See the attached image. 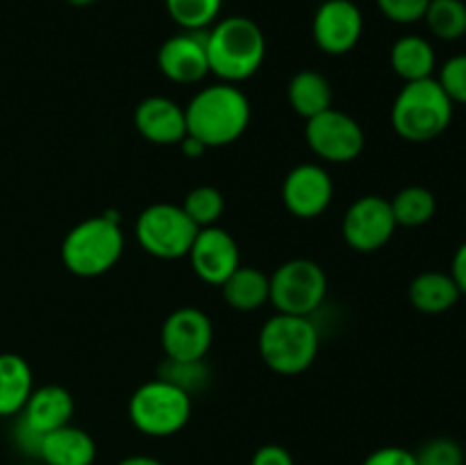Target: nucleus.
Masks as SVG:
<instances>
[{
    "instance_id": "2eb2a0df",
    "label": "nucleus",
    "mask_w": 466,
    "mask_h": 465,
    "mask_svg": "<svg viewBox=\"0 0 466 465\" xmlns=\"http://www.w3.org/2000/svg\"><path fill=\"white\" fill-rule=\"evenodd\" d=\"M208 30L180 32L168 36L157 53V67L164 76L177 85H194L209 73Z\"/></svg>"
},
{
    "instance_id": "473e14b6",
    "label": "nucleus",
    "mask_w": 466,
    "mask_h": 465,
    "mask_svg": "<svg viewBox=\"0 0 466 465\" xmlns=\"http://www.w3.org/2000/svg\"><path fill=\"white\" fill-rule=\"evenodd\" d=\"M362 465H417V456H414V451L405 450V447L387 445L371 451L362 460Z\"/></svg>"
},
{
    "instance_id": "ddd939ff",
    "label": "nucleus",
    "mask_w": 466,
    "mask_h": 465,
    "mask_svg": "<svg viewBox=\"0 0 466 465\" xmlns=\"http://www.w3.org/2000/svg\"><path fill=\"white\" fill-rule=\"evenodd\" d=\"M332 196L335 185L321 164H299L282 182V203L299 219H317L332 203Z\"/></svg>"
},
{
    "instance_id": "393cba45",
    "label": "nucleus",
    "mask_w": 466,
    "mask_h": 465,
    "mask_svg": "<svg viewBox=\"0 0 466 465\" xmlns=\"http://www.w3.org/2000/svg\"><path fill=\"white\" fill-rule=\"evenodd\" d=\"M428 30L441 41H458L466 35V5L464 0H431L426 9Z\"/></svg>"
},
{
    "instance_id": "bb28decb",
    "label": "nucleus",
    "mask_w": 466,
    "mask_h": 465,
    "mask_svg": "<svg viewBox=\"0 0 466 465\" xmlns=\"http://www.w3.org/2000/svg\"><path fill=\"white\" fill-rule=\"evenodd\" d=\"M157 378L173 383L187 395L194 397L209 383V369L203 360H171L167 358L157 369Z\"/></svg>"
},
{
    "instance_id": "b1692460",
    "label": "nucleus",
    "mask_w": 466,
    "mask_h": 465,
    "mask_svg": "<svg viewBox=\"0 0 466 465\" xmlns=\"http://www.w3.org/2000/svg\"><path fill=\"white\" fill-rule=\"evenodd\" d=\"M396 226L417 228L431 222L437 212V199L428 187L410 185L390 201Z\"/></svg>"
},
{
    "instance_id": "f8f14e48",
    "label": "nucleus",
    "mask_w": 466,
    "mask_h": 465,
    "mask_svg": "<svg viewBox=\"0 0 466 465\" xmlns=\"http://www.w3.org/2000/svg\"><path fill=\"white\" fill-rule=\"evenodd\" d=\"M162 349L171 360H205L214 340L208 315L194 305L173 310L162 324Z\"/></svg>"
},
{
    "instance_id": "4be33fe9",
    "label": "nucleus",
    "mask_w": 466,
    "mask_h": 465,
    "mask_svg": "<svg viewBox=\"0 0 466 465\" xmlns=\"http://www.w3.org/2000/svg\"><path fill=\"white\" fill-rule=\"evenodd\" d=\"M410 304L426 315H441L458 304L460 294L453 276L444 272H423L410 283Z\"/></svg>"
},
{
    "instance_id": "cd10ccee",
    "label": "nucleus",
    "mask_w": 466,
    "mask_h": 465,
    "mask_svg": "<svg viewBox=\"0 0 466 465\" xmlns=\"http://www.w3.org/2000/svg\"><path fill=\"white\" fill-rule=\"evenodd\" d=\"M182 210L198 228L217 226L218 219L223 217V210H226V201H223V194L217 187L200 185L187 194Z\"/></svg>"
},
{
    "instance_id": "a211bd4d",
    "label": "nucleus",
    "mask_w": 466,
    "mask_h": 465,
    "mask_svg": "<svg viewBox=\"0 0 466 465\" xmlns=\"http://www.w3.org/2000/svg\"><path fill=\"white\" fill-rule=\"evenodd\" d=\"M96 440L80 427L66 424L62 429L46 433L41 440L39 463L44 465H94Z\"/></svg>"
},
{
    "instance_id": "412c9836",
    "label": "nucleus",
    "mask_w": 466,
    "mask_h": 465,
    "mask_svg": "<svg viewBox=\"0 0 466 465\" xmlns=\"http://www.w3.org/2000/svg\"><path fill=\"white\" fill-rule=\"evenodd\" d=\"M223 299L232 310L239 313H253L259 310L268 301L271 294V283L268 276L258 267H239L228 276V281L221 285Z\"/></svg>"
},
{
    "instance_id": "0eeeda50",
    "label": "nucleus",
    "mask_w": 466,
    "mask_h": 465,
    "mask_svg": "<svg viewBox=\"0 0 466 465\" xmlns=\"http://www.w3.org/2000/svg\"><path fill=\"white\" fill-rule=\"evenodd\" d=\"M198 231L200 228L187 217L182 205L173 203L148 205L135 223L141 249L159 260L187 258Z\"/></svg>"
},
{
    "instance_id": "6e6552de",
    "label": "nucleus",
    "mask_w": 466,
    "mask_h": 465,
    "mask_svg": "<svg viewBox=\"0 0 466 465\" xmlns=\"http://www.w3.org/2000/svg\"><path fill=\"white\" fill-rule=\"evenodd\" d=\"M271 294L268 301L278 313L312 317L328 294V276L314 260L294 258L282 263L268 276Z\"/></svg>"
},
{
    "instance_id": "c9c22d12",
    "label": "nucleus",
    "mask_w": 466,
    "mask_h": 465,
    "mask_svg": "<svg viewBox=\"0 0 466 465\" xmlns=\"http://www.w3.org/2000/svg\"><path fill=\"white\" fill-rule=\"evenodd\" d=\"M180 150H182V153H185L187 155V158H200V155H205V153H208V146H205L203 144V141H198V140H196V137H191V135H187L185 137V140H182L180 141Z\"/></svg>"
},
{
    "instance_id": "c756f323",
    "label": "nucleus",
    "mask_w": 466,
    "mask_h": 465,
    "mask_svg": "<svg viewBox=\"0 0 466 465\" xmlns=\"http://www.w3.org/2000/svg\"><path fill=\"white\" fill-rule=\"evenodd\" d=\"M437 80L453 105H466V53L446 59Z\"/></svg>"
},
{
    "instance_id": "20e7f679",
    "label": "nucleus",
    "mask_w": 466,
    "mask_h": 465,
    "mask_svg": "<svg viewBox=\"0 0 466 465\" xmlns=\"http://www.w3.org/2000/svg\"><path fill=\"white\" fill-rule=\"evenodd\" d=\"M453 100L437 78L405 82L391 105V126L405 141L423 144L449 130L453 121Z\"/></svg>"
},
{
    "instance_id": "9d476101",
    "label": "nucleus",
    "mask_w": 466,
    "mask_h": 465,
    "mask_svg": "<svg viewBox=\"0 0 466 465\" xmlns=\"http://www.w3.org/2000/svg\"><path fill=\"white\" fill-rule=\"evenodd\" d=\"M341 232L346 244L360 253H373L382 249L396 232V219L390 201L378 194L360 196L346 210Z\"/></svg>"
},
{
    "instance_id": "f03ea898",
    "label": "nucleus",
    "mask_w": 466,
    "mask_h": 465,
    "mask_svg": "<svg viewBox=\"0 0 466 465\" xmlns=\"http://www.w3.org/2000/svg\"><path fill=\"white\" fill-rule=\"evenodd\" d=\"M209 73L223 82H244L259 71L267 55V39L255 21L246 16H228L208 30Z\"/></svg>"
},
{
    "instance_id": "9b49d317",
    "label": "nucleus",
    "mask_w": 466,
    "mask_h": 465,
    "mask_svg": "<svg viewBox=\"0 0 466 465\" xmlns=\"http://www.w3.org/2000/svg\"><path fill=\"white\" fill-rule=\"evenodd\" d=\"M364 18L353 0H326L312 21L314 44L328 55H346L362 39Z\"/></svg>"
},
{
    "instance_id": "7c9ffc66",
    "label": "nucleus",
    "mask_w": 466,
    "mask_h": 465,
    "mask_svg": "<svg viewBox=\"0 0 466 465\" xmlns=\"http://www.w3.org/2000/svg\"><path fill=\"white\" fill-rule=\"evenodd\" d=\"M376 3L390 21L408 26V23L423 21L431 0H376Z\"/></svg>"
},
{
    "instance_id": "4468645a",
    "label": "nucleus",
    "mask_w": 466,
    "mask_h": 465,
    "mask_svg": "<svg viewBox=\"0 0 466 465\" xmlns=\"http://www.w3.org/2000/svg\"><path fill=\"white\" fill-rule=\"evenodd\" d=\"M194 274L208 285H218L228 281L232 272L239 267V246L235 237L221 226L200 228L191 244L189 255Z\"/></svg>"
},
{
    "instance_id": "72a5a7b5",
    "label": "nucleus",
    "mask_w": 466,
    "mask_h": 465,
    "mask_svg": "<svg viewBox=\"0 0 466 465\" xmlns=\"http://www.w3.org/2000/svg\"><path fill=\"white\" fill-rule=\"evenodd\" d=\"M250 465H296L294 456L282 445H262L250 459Z\"/></svg>"
},
{
    "instance_id": "f257e3e1",
    "label": "nucleus",
    "mask_w": 466,
    "mask_h": 465,
    "mask_svg": "<svg viewBox=\"0 0 466 465\" xmlns=\"http://www.w3.org/2000/svg\"><path fill=\"white\" fill-rule=\"evenodd\" d=\"M187 114V135L203 141L208 149L235 144L250 123V103L239 87L230 82L200 89L189 105Z\"/></svg>"
},
{
    "instance_id": "5701e85b",
    "label": "nucleus",
    "mask_w": 466,
    "mask_h": 465,
    "mask_svg": "<svg viewBox=\"0 0 466 465\" xmlns=\"http://www.w3.org/2000/svg\"><path fill=\"white\" fill-rule=\"evenodd\" d=\"M287 98H289L294 112L308 121L332 108V87L323 73L305 68L291 78L289 87H287Z\"/></svg>"
},
{
    "instance_id": "aec40b11",
    "label": "nucleus",
    "mask_w": 466,
    "mask_h": 465,
    "mask_svg": "<svg viewBox=\"0 0 466 465\" xmlns=\"http://www.w3.org/2000/svg\"><path fill=\"white\" fill-rule=\"evenodd\" d=\"M390 64L403 82H417L432 78L437 67L435 48L419 35H405L391 46Z\"/></svg>"
},
{
    "instance_id": "6ab92c4d",
    "label": "nucleus",
    "mask_w": 466,
    "mask_h": 465,
    "mask_svg": "<svg viewBox=\"0 0 466 465\" xmlns=\"http://www.w3.org/2000/svg\"><path fill=\"white\" fill-rule=\"evenodd\" d=\"M35 390L32 367L23 356L0 354V418H14Z\"/></svg>"
},
{
    "instance_id": "58836bf2",
    "label": "nucleus",
    "mask_w": 466,
    "mask_h": 465,
    "mask_svg": "<svg viewBox=\"0 0 466 465\" xmlns=\"http://www.w3.org/2000/svg\"><path fill=\"white\" fill-rule=\"evenodd\" d=\"M16 465H44V463H39V460H23V463H16Z\"/></svg>"
},
{
    "instance_id": "7ed1b4c3",
    "label": "nucleus",
    "mask_w": 466,
    "mask_h": 465,
    "mask_svg": "<svg viewBox=\"0 0 466 465\" xmlns=\"http://www.w3.org/2000/svg\"><path fill=\"white\" fill-rule=\"evenodd\" d=\"M121 219L114 210L80 222L66 232L62 242V263L80 278H96L107 274L121 260L126 237Z\"/></svg>"
},
{
    "instance_id": "f3484780",
    "label": "nucleus",
    "mask_w": 466,
    "mask_h": 465,
    "mask_svg": "<svg viewBox=\"0 0 466 465\" xmlns=\"http://www.w3.org/2000/svg\"><path fill=\"white\" fill-rule=\"evenodd\" d=\"M76 413V401L73 395L62 386H41L32 390L25 406L18 415L30 424L35 431L50 433L55 429H62L71 424Z\"/></svg>"
},
{
    "instance_id": "f704fd0d",
    "label": "nucleus",
    "mask_w": 466,
    "mask_h": 465,
    "mask_svg": "<svg viewBox=\"0 0 466 465\" xmlns=\"http://www.w3.org/2000/svg\"><path fill=\"white\" fill-rule=\"evenodd\" d=\"M451 276H453L455 285H458L460 294H466V242L458 246L453 260H451Z\"/></svg>"
},
{
    "instance_id": "dca6fc26",
    "label": "nucleus",
    "mask_w": 466,
    "mask_h": 465,
    "mask_svg": "<svg viewBox=\"0 0 466 465\" xmlns=\"http://www.w3.org/2000/svg\"><path fill=\"white\" fill-rule=\"evenodd\" d=\"M135 128L150 144H180L187 137L185 108L167 96H148L135 108Z\"/></svg>"
},
{
    "instance_id": "39448f33",
    "label": "nucleus",
    "mask_w": 466,
    "mask_h": 465,
    "mask_svg": "<svg viewBox=\"0 0 466 465\" xmlns=\"http://www.w3.org/2000/svg\"><path fill=\"white\" fill-rule=\"evenodd\" d=\"M319 328L309 317L276 313L259 331V356L264 365L282 377H296L317 360Z\"/></svg>"
},
{
    "instance_id": "4c0bfd02",
    "label": "nucleus",
    "mask_w": 466,
    "mask_h": 465,
    "mask_svg": "<svg viewBox=\"0 0 466 465\" xmlns=\"http://www.w3.org/2000/svg\"><path fill=\"white\" fill-rule=\"evenodd\" d=\"M66 3L76 5V7H86V5H91V3H94V0H66Z\"/></svg>"
},
{
    "instance_id": "423d86ee",
    "label": "nucleus",
    "mask_w": 466,
    "mask_h": 465,
    "mask_svg": "<svg viewBox=\"0 0 466 465\" xmlns=\"http://www.w3.org/2000/svg\"><path fill=\"white\" fill-rule=\"evenodd\" d=\"M191 399L164 378L146 381L132 392L127 415L137 431L150 438H168L180 433L191 418Z\"/></svg>"
},
{
    "instance_id": "1a4fd4ad",
    "label": "nucleus",
    "mask_w": 466,
    "mask_h": 465,
    "mask_svg": "<svg viewBox=\"0 0 466 465\" xmlns=\"http://www.w3.org/2000/svg\"><path fill=\"white\" fill-rule=\"evenodd\" d=\"M305 140L317 158L332 164L353 162L364 149V130L350 114L326 109L305 123Z\"/></svg>"
},
{
    "instance_id": "c85d7f7f",
    "label": "nucleus",
    "mask_w": 466,
    "mask_h": 465,
    "mask_svg": "<svg viewBox=\"0 0 466 465\" xmlns=\"http://www.w3.org/2000/svg\"><path fill=\"white\" fill-rule=\"evenodd\" d=\"M417 456V465H464V450L453 438H432L423 442Z\"/></svg>"
},
{
    "instance_id": "a878e982",
    "label": "nucleus",
    "mask_w": 466,
    "mask_h": 465,
    "mask_svg": "<svg viewBox=\"0 0 466 465\" xmlns=\"http://www.w3.org/2000/svg\"><path fill=\"white\" fill-rule=\"evenodd\" d=\"M223 0H167V12L182 30H208L217 21Z\"/></svg>"
},
{
    "instance_id": "2f4dec72",
    "label": "nucleus",
    "mask_w": 466,
    "mask_h": 465,
    "mask_svg": "<svg viewBox=\"0 0 466 465\" xmlns=\"http://www.w3.org/2000/svg\"><path fill=\"white\" fill-rule=\"evenodd\" d=\"M12 440L16 445V450L25 456L27 460H39L41 451V440H44V433L35 431L21 415H16V424L12 429Z\"/></svg>"
},
{
    "instance_id": "e433bc0d",
    "label": "nucleus",
    "mask_w": 466,
    "mask_h": 465,
    "mask_svg": "<svg viewBox=\"0 0 466 465\" xmlns=\"http://www.w3.org/2000/svg\"><path fill=\"white\" fill-rule=\"evenodd\" d=\"M116 465H164V463L159 459H155V456L135 454V456H126V459L118 460Z\"/></svg>"
}]
</instances>
